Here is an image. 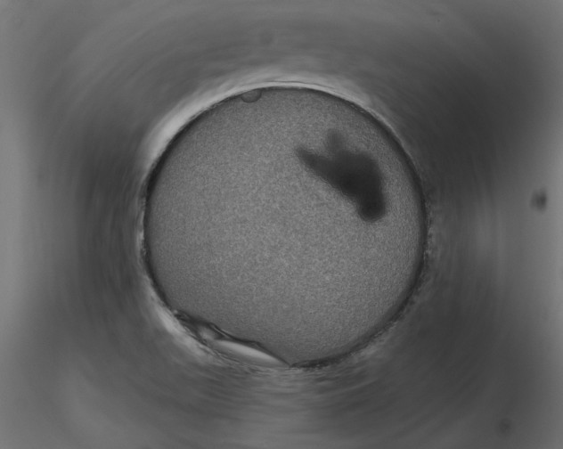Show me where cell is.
<instances>
[{"mask_svg": "<svg viewBox=\"0 0 563 449\" xmlns=\"http://www.w3.org/2000/svg\"><path fill=\"white\" fill-rule=\"evenodd\" d=\"M200 215L230 217L249 251L299 261L317 310L364 314L416 265L427 221L404 153L343 126H282L226 150L198 179Z\"/></svg>", "mask_w": 563, "mask_h": 449, "instance_id": "1", "label": "cell"}]
</instances>
